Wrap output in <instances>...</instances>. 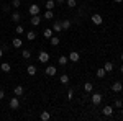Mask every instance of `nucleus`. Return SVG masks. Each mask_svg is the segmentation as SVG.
Returning <instances> with one entry per match:
<instances>
[{"instance_id":"24","label":"nucleus","mask_w":123,"mask_h":121,"mask_svg":"<svg viewBox=\"0 0 123 121\" xmlns=\"http://www.w3.org/2000/svg\"><path fill=\"white\" fill-rule=\"evenodd\" d=\"M35 38H36V33L35 31H26V39L28 41H33Z\"/></svg>"},{"instance_id":"22","label":"nucleus","mask_w":123,"mask_h":121,"mask_svg":"<svg viewBox=\"0 0 123 121\" xmlns=\"http://www.w3.org/2000/svg\"><path fill=\"white\" fill-rule=\"evenodd\" d=\"M54 5H56V2H54V0H48L44 7H46V10H53V8H54Z\"/></svg>"},{"instance_id":"6","label":"nucleus","mask_w":123,"mask_h":121,"mask_svg":"<svg viewBox=\"0 0 123 121\" xmlns=\"http://www.w3.org/2000/svg\"><path fill=\"white\" fill-rule=\"evenodd\" d=\"M67 57H69V61H72V62H79V59H80V56H79V52H77V51H72Z\"/></svg>"},{"instance_id":"42","label":"nucleus","mask_w":123,"mask_h":121,"mask_svg":"<svg viewBox=\"0 0 123 121\" xmlns=\"http://www.w3.org/2000/svg\"><path fill=\"white\" fill-rule=\"evenodd\" d=\"M89 2H94V0H89Z\"/></svg>"},{"instance_id":"37","label":"nucleus","mask_w":123,"mask_h":121,"mask_svg":"<svg viewBox=\"0 0 123 121\" xmlns=\"http://www.w3.org/2000/svg\"><path fill=\"white\" fill-rule=\"evenodd\" d=\"M115 2H117V3H122V2H123V0H115Z\"/></svg>"},{"instance_id":"5","label":"nucleus","mask_w":123,"mask_h":121,"mask_svg":"<svg viewBox=\"0 0 123 121\" xmlns=\"http://www.w3.org/2000/svg\"><path fill=\"white\" fill-rule=\"evenodd\" d=\"M102 102V95L100 93H92V105H100Z\"/></svg>"},{"instance_id":"20","label":"nucleus","mask_w":123,"mask_h":121,"mask_svg":"<svg viewBox=\"0 0 123 121\" xmlns=\"http://www.w3.org/2000/svg\"><path fill=\"white\" fill-rule=\"evenodd\" d=\"M95 74H97V77H98V79H104L107 72H105V69H104V67H100V69H97V72H95Z\"/></svg>"},{"instance_id":"32","label":"nucleus","mask_w":123,"mask_h":121,"mask_svg":"<svg viewBox=\"0 0 123 121\" xmlns=\"http://www.w3.org/2000/svg\"><path fill=\"white\" fill-rule=\"evenodd\" d=\"M74 98V90H69L67 92V100H72Z\"/></svg>"},{"instance_id":"26","label":"nucleus","mask_w":123,"mask_h":121,"mask_svg":"<svg viewBox=\"0 0 123 121\" xmlns=\"http://www.w3.org/2000/svg\"><path fill=\"white\" fill-rule=\"evenodd\" d=\"M104 69H105V72H112V70H113V64H112V62H105Z\"/></svg>"},{"instance_id":"9","label":"nucleus","mask_w":123,"mask_h":121,"mask_svg":"<svg viewBox=\"0 0 123 121\" xmlns=\"http://www.w3.org/2000/svg\"><path fill=\"white\" fill-rule=\"evenodd\" d=\"M41 17H39V15H33V17H31V25H33V26H38L39 23H41Z\"/></svg>"},{"instance_id":"7","label":"nucleus","mask_w":123,"mask_h":121,"mask_svg":"<svg viewBox=\"0 0 123 121\" xmlns=\"http://www.w3.org/2000/svg\"><path fill=\"white\" fill-rule=\"evenodd\" d=\"M18 106H20V100L17 97H13V98L10 100V108H12V110H17Z\"/></svg>"},{"instance_id":"36","label":"nucleus","mask_w":123,"mask_h":121,"mask_svg":"<svg viewBox=\"0 0 123 121\" xmlns=\"http://www.w3.org/2000/svg\"><path fill=\"white\" fill-rule=\"evenodd\" d=\"M3 56V49H0V57Z\"/></svg>"},{"instance_id":"31","label":"nucleus","mask_w":123,"mask_h":121,"mask_svg":"<svg viewBox=\"0 0 123 121\" xmlns=\"http://www.w3.org/2000/svg\"><path fill=\"white\" fill-rule=\"evenodd\" d=\"M21 56L25 57V59H30V57H31V52H30L28 49H25V51H23V52H21Z\"/></svg>"},{"instance_id":"41","label":"nucleus","mask_w":123,"mask_h":121,"mask_svg":"<svg viewBox=\"0 0 123 121\" xmlns=\"http://www.w3.org/2000/svg\"><path fill=\"white\" fill-rule=\"evenodd\" d=\"M122 61H123V52H122Z\"/></svg>"},{"instance_id":"34","label":"nucleus","mask_w":123,"mask_h":121,"mask_svg":"<svg viewBox=\"0 0 123 121\" xmlns=\"http://www.w3.org/2000/svg\"><path fill=\"white\" fill-rule=\"evenodd\" d=\"M115 106H117V108H122V106H123V102H122V100H117V102H115Z\"/></svg>"},{"instance_id":"17","label":"nucleus","mask_w":123,"mask_h":121,"mask_svg":"<svg viewBox=\"0 0 123 121\" xmlns=\"http://www.w3.org/2000/svg\"><path fill=\"white\" fill-rule=\"evenodd\" d=\"M53 31H56V33H61V31H62L61 21H54V25H53Z\"/></svg>"},{"instance_id":"10","label":"nucleus","mask_w":123,"mask_h":121,"mask_svg":"<svg viewBox=\"0 0 123 121\" xmlns=\"http://www.w3.org/2000/svg\"><path fill=\"white\" fill-rule=\"evenodd\" d=\"M13 93H15V97H21V95L25 93V88H23L21 85H18V87L13 88Z\"/></svg>"},{"instance_id":"28","label":"nucleus","mask_w":123,"mask_h":121,"mask_svg":"<svg viewBox=\"0 0 123 121\" xmlns=\"http://www.w3.org/2000/svg\"><path fill=\"white\" fill-rule=\"evenodd\" d=\"M44 18H46V20H53V18H54V17H53V10H46Z\"/></svg>"},{"instance_id":"1","label":"nucleus","mask_w":123,"mask_h":121,"mask_svg":"<svg viewBox=\"0 0 123 121\" xmlns=\"http://www.w3.org/2000/svg\"><path fill=\"white\" fill-rule=\"evenodd\" d=\"M92 23H94V25H102V23H104V18H102V15H98V13H94V15H92Z\"/></svg>"},{"instance_id":"11","label":"nucleus","mask_w":123,"mask_h":121,"mask_svg":"<svg viewBox=\"0 0 123 121\" xmlns=\"http://www.w3.org/2000/svg\"><path fill=\"white\" fill-rule=\"evenodd\" d=\"M102 113H104L105 116H112V113H113V106H110V105H107L104 110H102Z\"/></svg>"},{"instance_id":"29","label":"nucleus","mask_w":123,"mask_h":121,"mask_svg":"<svg viewBox=\"0 0 123 121\" xmlns=\"http://www.w3.org/2000/svg\"><path fill=\"white\" fill-rule=\"evenodd\" d=\"M15 33H17V35H23V33H25V28H23L21 25H18V26L15 28Z\"/></svg>"},{"instance_id":"39","label":"nucleus","mask_w":123,"mask_h":121,"mask_svg":"<svg viewBox=\"0 0 123 121\" xmlns=\"http://www.w3.org/2000/svg\"><path fill=\"white\" fill-rule=\"evenodd\" d=\"M120 72H122V74H123V65H122V67H120Z\"/></svg>"},{"instance_id":"35","label":"nucleus","mask_w":123,"mask_h":121,"mask_svg":"<svg viewBox=\"0 0 123 121\" xmlns=\"http://www.w3.org/2000/svg\"><path fill=\"white\" fill-rule=\"evenodd\" d=\"M3 97H5V92H3V90H0V100H2Z\"/></svg>"},{"instance_id":"27","label":"nucleus","mask_w":123,"mask_h":121,"mask_svg":"<svg viewBox=\"0 0 123 121\" xmlns=\"http://www.w3.org/2000/svg\"><path fill=\"white\" fill-rule=\"evenodd\" d=\"M49 41H51L53 46H57V44H59V38H57V36H51V38H49Z\"/></svg>"},{"instance_id":"16","label":"nucleus","mask_w":123,"mask_h":121,"mask_svg":"<svg viewBox=\"0 0 123 121\" xmlns=\"http://www.w3.org/2000/svg\"><path fill=\"white\" fill-rule=\"evenodd\" d=\"M84 90L87 93H90L92 90H94V84H92V82H85V84H84Z\"/></svg>"},{"instance_id":"14","label":"nucleus","mask_w":123,"mask_h":121,"mask_svg":"<svg viewBox=\"0 0 123 121\" xmlns=\"http://www.w3.org/2000/svg\"><path fill=\"white\" fill-rule=\"evenodd\" d=\"M20 20H21V15H20L18 12H13V13H12V21H13V23H18Z\"/></svg>"},{"instance_id":"12","label":"nucleus","mask_w":123,"mask_h":121,"mask_svg":"<svg viewBox=\"0 0 123 121\" xmlns=\"http://www.w3.org/2000/svg\"><path fill=\"white\" fill-rule=\"evenodd\" d=\"M12 44H13V47H15V49H20V47L23 46V41H21L20 38H15V39L12 41Z\"/></svg>"},{"instance_id":"15","label":"nucleus","mask_w":123,"mask_h":121,"mask_svg":"<svg viewBox=\"0 0 123 121\" xmlns=\"http://www.w3.org/2000/svg\"><path fill=\"white\" fill-rule=\"evenodd\" d=\"M61 26H62V31H67V29L71 28V21L69 20H62L61 21Z\"/></svg>"},{"instance_id":"25","label":"nucleus","mask_w":123,"mask_h":121,"mask_svg":"<svg viewBox=\"0 0 123 121\" xmlns=\"http://www.w3.org/2000/svg\"><path fill=\"white\" fill-rule=\"evenodd\" d=\"M53 33H54V31H53L51 28H46L44 31H43V35H44V38H48V39H49V38L53 36Z\"/></svg>"},{"instance_id":"18","label":"nucleus","mask_w":123,"mask_h":121,"mask_svg":"<svg viewBox=\"0 0 123 121\" xmlns=\"http://www.w3.org/2000/svg\"><path fill=\"white\" fill-rule=\"evenodd\" d=\"M59 82H61V84H64V85H67V84H69V75L62 74L61 77H59Z\"/></svg>"},{"instance_id":"23","label":"nucleus","mask_w":123,"mask_h":121,"mask_svg":"<svg viewBox=\"0 0 123 121\" xmlns=\"http://www.w3.org/2000/svg\"><path fill=\"white\" fill-rule=\"evenodd\" d=\"M57 62H59L61 65H66L67 62H69V57H66V56H61L59 59H57Z\"/></svg>"},{"instance_id":"2","label":"nucleus","mask_w":123,"mask_h":121,"mask_svg":"<svg viewBox=\"0 0 123 121\" xmlns=\"http://www.w3.org/2000/svg\"><path fill=\"white\" fill-rule=\"evenodd\" d=\"M44 72H46V75H49V77H54V75L57 74V69L54 67V65H48Z\"/></svg>"},{"instance_id":"30","label":"nucleus","mask_w":123,"mask_h":121,"mask_svg":"<svg viewBox=\"0 0 123 121\" xmlns=\"http://www.w3.org/2000/svg\"><path fill=\"white\" fill-rule=\"evenodd\" d=\"M76 5H77L76 0H67V7H69V8H74Z\"/></svg>"},{"instance_id":"21","label":"nucleus","mask_w":123,"mask_h":121,"mask_svg":"<svg viewBox=\"0 0 123 121\" xmlns=\"http://www.w3.org/2000/svg\"><path fill=\"white\" fill-rule=\"evenodd\" d=\"M39 118H41L43 121H49V120H51V115H49L48 111H43L41 115H39Z\"/></svg>"},{"instance_id":"33","label":"nucleus","mask_w":123,"mask_h":121,"mask_svg":"<svg viewBox=\"0 0 123 121\" xmlns=\"http://www.w3.org/2000/svg\"><path fill=\"white\" fill-rule=\"evenodd\" d=\"M20 3H21L20 0H13V2H12V5H13V8H18V7H20Z\"/></svg>"},{"instance_id":"19","label":"nucleus","mask_w":123,"mask_h":121,"mask_svg":"<svg viewBox=\"0 0 123 121\" xmlns=\"http://www.w3.org/2000/svg\"><path fill=\"white\" fill-rule=\"evenodd\" d=\"M26 72H28V75H35L36 74V65H28L26 67Z\"/></svg>"},{"instance_id":"13","label":"nucleus","mask_w":123,"mask_h":121,"mask_svg":"<svg viewBox=\"0 0 123 121\" xmlns=\"http://www.w3.org/2000/svg\"><path fill=\"white\" fill-rule=\"evenodd\" d=\"M112 90H113V92H122L123 90V84L122 82H115V84L112 85Z\"/></svg>"},{"instance_id":"3","label":"nucleus","mask_w":123,"mask_h":121,"mask_svg":"<svg viewBox=\"0 0 123 121\" xmlns=\"http://www.w3.org/2000/svg\"><path fill=\"white\" fill-rule=\"evenodd\" d=\"M28 12H30V15H31V17H33V15H39V5H36V3L30 5Z\"/></svg>"},{"instance_id":"4","label":"nucleus","mask_w":123,"mask_h":121,"mask_svg":"<svg viewBox=\"0 0 123 121\" xmlns=\"http://www.w3.org/2000/svg\"><path fill=\"white\" fill-rule=\"evenodd\" d=\"M38 61L39 62H48V61H49V54H48L46 51H41L39 56H38Z\"/></svg>"},{"instance_id":"40","label":"nucleus","mask_w":123,"mask_h":121,"mask_svg":"<svg viewBox=\"0 0 123 121\" xmlns=\"http://www.w3.org/2000/svg\"><path fill=\"white\" fill-rule=\"evenodd\" d=\"M120 110H122V115H123V106H122V108H120Z\"/></svg>"},{"instance_id":"8","label":"nucleus","mask_w":123,"mask_h":121,"mask_svg":"<svg viewBox=\"0 0 123 121\" xmlns=\"http://www.w3.org/2000/svg\"><path fill=\"white\" fill-rule=\"evenodd\" d=\"M0 70L5 72V74H8L10 70H12V65H10L8 62H2V64H0Z\"/></svg>"},{"instance_id":"38","label":"nucleus","mask_w":123,"mask_h":121,"mask_svg":"<svg viewBox=\"0 0 123 121\" xmlns=\"http://www.w3.org/2000/svg\"><path fill=\"white\" fill-rule=\"evenodd\" d=\"M56 2H59V3H62V2H66V0H56Z\"/></svg>"}]
</instances>
